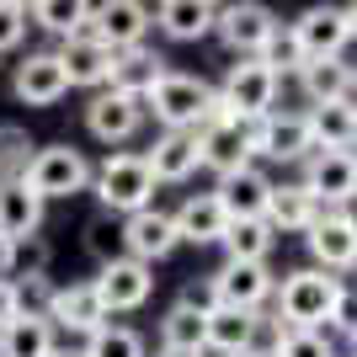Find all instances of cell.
<instances>
[{
	"instance_id": "cell-1",
	"label": "cell",
	"mask_w": 357,
	"mask_h": 357,
	"mask_svg": "<svg viewBox=\"0 0 357 357\" xmlns=\"http://www.w3.org/2000/svg\"><path fill=\"white\" fill-rule=\"evenodd\" d=\"M347 283L336 278V272H320V267H298L288 272L283 283H278V326L283 331H326L331 314H336V304H342Z\"/></svg>"
},
{
	"instance_id": "cell-2",
	"label": "cell",
	"mask_w": 357,
	"mask_h": 357,
	"mask_svg": "<svg viewBox=\"0 0 357 357\" xmlns=\"http://www.w3.org/2000/svg\"><path fill=\"white\" fill-rule=\"evenodd\" d=\"M213 96H219V86H208L203 75L165 70L144 96V118L160 123V134H197V128L208 123Z\"/></svg>"
},
{
	"instance_id": "cell-3",
	"label": "cell",
	"mask_w": 357,
	"mask_h": 357,
	"mask_svg": "<svg viewBox=\"0 0 357 357\" xmlns=\"http://www.w3.org/2000/svg\"><path fill=\"white\" fill-rule=\"evenodd\" d=\"M155 171H149L144 149H118V155H107L96 165V176H91V192L102 203V213L112 219H134V213L155 208Z\"/></svg>"
},
{
	"instance_id": "cell-4",
	"label": "cell",
	"mask_w": 357,
	"mask_h": 357,
	"mask_svg": "<svg viewBox=\"0 0 357 357\" xmlns=\"http://www.w3.org/2000/svg\"><path fill=\"white\" fill-rule=\"evenodd\" d=\"M278 91H283V75L267 59H235L219 80V96L235 112V123H261L267 112H278Z\"/></svg>"
},
{
	"instance_id": "cell-5",
	"label": "cell",
	"mask_w": 357,
	"mask_h": 357,
	"mask_svg": "<svg viewBox=\"0 0 357 357\" xmlns=\"http://www.w3.org/2000/svg\"><path fill=\"white\" fill-rule=\"evenodd\" d=\"M91 176H96V165H91L75 144H43V149H32L27 171H22V181H27L43 203L91 192Z\"/></svg>"
},
{
	"instance_id": "cell-6",
	"label": "cell",
	"mask_w": 357,
	"mask_h": 357,
	"mask_svg": "<svg viewBox=\"0 0 357 357\" xmlns=\"http://www.w3.org/2000/svg\"><path fill=\"white\" fill-rule=\"evenodd\" d=\"M298 187L320 208H352L357 203V149H314L310 160H304Z\"/></svg>"
},
{
	"instance_id": "cell-7",
	"label": "cell",
	"mask_w": 357,
	"mask_h": 357,
	"mask_svg": "<svg viewBox=\"0 0 357 357\" xmlns=\"http://www.w3.org/2000/svg\"><path fill=\"white\" fill-rule=\"evenodd\" d=\"M278 294V278H272L261 261H224L208 278V298L213 310H240V314H261V304Z\"/></svg>"
},
{
	"instance_id": "cell-8",
	"label": "cell",
	"mask_w": 357,
	"mask_h": 357,
	"mask_svg": "<svg viewBox=\"0 0 357 357\" xmlns=\"http://www.w3.org/2000/svg\"><path fill=\"white\" fill-rule=\"evenodd\" d=\"M245 134H251V149L272 165H304L314 155L304 112H267L261 123H245Z\"/></svg>"
},
{
	"instance_id": "cell-9",
	"label": "cell",
	"mask_w": 357,
	"mask_h": 357,
	"mask_svg": "<svg viewBox=\"0 0 357 357\" xmlns=\"http://www.w3.org/2000/svg\"><path fill=\"white\" fill-rule=\"evenodd\" d=\"M272 32H278V16H272L261 0L219 6V22H213V38H219L235 59H261V48L272 43Z\"/></svg>"
},
{
	"instance_id": "cell-10",
	"label": "cell",
	"mask_w": 357,
	"mask_h": 357,
	"mask_svg": "<svg viewBox=\"0 0 357 357\" xmlns=\"http://www.w3.org/2000/svg\"><path fill=\"white\" fill-rule=\"evenodd\" d=\"M91 288H96V298H102V310H107V314L144 310L149 294H155V267H144V261H134V256H118V261L96 267Z\"/></svg>"
},
{
	"instance_id": "cell-11",
	"label": "cell",
	"mask_w": 357,
	"mask_h": 357,
	"mask_svg": "<svg viewBox=\"0 0 357 357\" xmlns=\"http://www.w3.org/2000/svg\"><path fill=\"white\" fill-rule=\"evenodd\" d=\"M314 267L320 272H352L357 267V213L352 208H326L304 235Z\"/></svg>"
},
{
	"instance_id": "cell-12",
	"label": "cell",
	"mask_w": 357,
	"mask_h": 357,
	"mask_svg": "<svg viewBox=\"0 0 357 357\" xmlns=\"http://www.w3.org/2000/svg\"><path fill=\"white\" fill-rule=\"evenodd\" d=\"M288 27H294L304 59H347V43H352L347 6H310V11H298Z\"/></svg>"
},
{
	"instance_id": "cell-13",
	"label": "cell",
	"mask_w": 357,
	"mask_h": 357,
	"mask_svg": "<svg viewBox=\"0 0 357 357\" xmlns=\"http://www.w3.org/2000/svg\"><path fill=\"white\" fill-rule=\"evenodd\" d=\"M48 326L64 331V336H80V342H91L102 326H112V314L102 310V298H96V288L86 283H64L54 288V298H48Z\"/></svg>"
},
{
	"instance_id": "cell-14",
	"label": "cell",
	"mask_w": 357,
	"mask_h": 357,
	"mask_svg": "<svg viewBox=\"0 0 357 357\" xmlns=\"http://www.w3.org/2000/svg\"><path fill=\"white\" fill-rule=\"evenodd\" d=\"M54 59L64 64V80H70V86L107 91V75H112V48L91 32V22L75 32V38H64V43L54 48Z\"/></svg>"
},
{
	"instance_id": "cell-15",
	"label": "cell",
	"mask_w": 357,
	"mask_h": 357,
	"mask_svg": "<svg viewBox=\"0 0 357 357\" xmlns=\"http://www.w3.org/2000/svg\"><path fill=\"white\" fill-rule=\"evenodd\" d=\"M144 128V102L118 96V91H96L86 102V134L96 144H128Z\"/></svg>"
},
{
	"instance_id": "cell-16",
	"label": "cell",
	"mask_w": 357,
	"mask_h": 357,
	"mask_svg": "<svg viewBox=\"0 0 357 357\" xmlns=\"http://www.w3.org/2000/svg\"><path fill=\"white\" fill-rule=\"evenodd\" d=\"M149 27H155V11L139 6V0H102V6H91V32H96L112 54L139 48Z\"/></svg>"
},
{
	"instance_id": "cell-17",
	"label": "cell",
	"mask_w": 357,
	"mask_h": 357,
	"mask_svg": "<svg viewBox=\"0 0 357 357\" xmlns=\"http://www.w3.org/2000/svg\"><path fill=\"white\" fill-rule=\"evenodd\" d=\"M118 229H123V256H134V261H144V267L165 261V256L181 245L171 213H160V208H144V213H134V219H118Z\"/></svg>"
},
{
	"instance_id": "cell-18",
	"label": "cell",
	"mask_w": 357,
	"mask_h": 357,
	"mask_svg": "<svg viewBox=\"0 0 357 357\" xmlns=\"http://www.w3.org/2000/svg\"><path fill=\"white\" fill-rule=\"evenodd\" d=\"M197 155H203V165H208L213 176H235V171L256 165L245 123H203L197 128Z\"/></svg>"
},
{
	"instance_id": "cell-19",
	"label": "cell",
	"mask_w": 357,
	"mask_h": 357,
	"mask_svg": "<svg viewBox=\"0 0 357 357\" xmlns=\"http://www.w3.org/2000/svg\"><path fill=\"white\" fill-rule=\"evenodd\" d=\"M43 229V197L32 192L22 176H0V240L27 245Z\"/></svg>"
},
{
	"instance_id": "cell-20",
	"label": "cell",
	"mask_w": 357,
	"mask_h": 357,
	"mask_svg": "<svg viewBox=\"0 0 357 357\" xmlns=\"http://www.w3.org/2000/svg\"><path fill=\"white\" fill-rule=\"evenodd\" d=\"M213 197H219L224 219H267V197H272V176L261 165H245L235 176H219L213 181Z\"/></svg>"
},
{
	"instance_id": "cell-21",
	"label": "cell",
	"mask_w": 357,
	"mask_h": 357,
	"mask_svg": "<svg viewBox=\"0 0 357 357\" xmlns=\"http://www.w3.org/2000/svg\"><path fill=\"white\" fill-rule=\"evenodd\" d=\"M261 314L240 310H208V352L213 357H267L261 347Z\"/></svg>"
},
{
	"instance_id": "cell-22",
	"label": "cell",
	"mask_w": 357,
	"mask_h": 357,
	"mask_svg": "<svg viewBox=\"0 0 357 357\" xmlns=\"http://www.w3.org/2000/svg\"><path fill=\"white\" fill-rule=\"evenodd\" d=\"M11 91L22 107H54V102H64L70 80H64V64L54 54H27L11 75Z\"/></svg>"
},
{
	"instance_id": "cell-23",
	"label": "cell",
	"mask_w": 357,
	"mask_h": 357,
	"mask_svg": "<svg viewBox=\"0 0 357 357\" xmlns=\"http://www.w3.org/2000/svg\"><path fill=\"white\" fill-rule=\"evenodd\" d=\"M171 224H176L181 245H219L224 229H229V219H224V208H219L213 192H187L181 208L171 213Z\"/></svg>"
},
{
	"instance_id": "cell-24",
	"label": "cell",
	"mask_w": 357,
	"mask_h": 357,
	"mask_svg": "<svg viewBox=\"0 0 357 357\" xmlns=\"http://www.w3.org/2000/svg\"><path fill=\"white\" fill-rule=\"evenodd\" d=\"M320 203H314L298 181H272V197H267V224L272 235H310L314 219H320Z\"/></svg>"
},
{
	"instance_id": "cell-25",
	"label": "cell",
	"mask_w": 357,
	"mask_h": 357,
	"mask_svg": "<svg viewBox=\"0 0 357 357\" xmlns=\"http://www.w3.org/2000/svg\"><path fill=\"white\" fill-rule=\"evenodd\" d=\"M213 22H219V6H213V0H160V6H155V32H165L171 43L208 38Z\"/></svg>"
},
{
	"instance_id": "cell-26",
	"label": "cell",
	"mask_w": 357,
	"mask_h": 357,
	"mask_svg": "<svg viewBox=\"0 0 357 357\" xmlns=\"http://www.w3.org/2000/svg\"><path fill=\"white\" fill-rule=\"evenodd\" d=\"M165 75V59L155 54L149 43L139 48H123V54H112V75H107V91H118V96H134V102H144L149 86Z\"/></svg>"
},
{
	"instance_id": "cell-27",
	"label": "cell",
	"mask_w": 357,
	"mask_h": 357,
	"mask_svg": "<svg viewBox=\"0 0 357 357\" xmlns=\"http://www.w3.org/2000/svg\"><path fill=\"white\" fill-rule=\"evenodd\" d=\"M160 347L171 352H208V310L192 298H176L160 314Z\"/></svg>"
},
{
	"instance_id": "cell-28",
	"label": "cell",
	"mask_w": 357,
	"mask_h": 357,
	"mask_svg": "<svg viewBox=\"0 0 357 357\" xmlns=\"http://www.w3.org/2000/svg\"><path fill=\"white\" fill-rule=\"evenodd\" d=\"M298 91L310 107H331V102H352V64L347 59H310L298 70Z\"/></svg>"
},
{
	"instance_id": "cell-29",
	"label": "cell",
	"mask_w": 357,
	"mask_h": 357,
	"mask_svg": "<svg viewBox=\"0 0 357 357\" xmlns=\"http://www.w3.org/2000/svg\"><path fill=\"white\" fill-rule=\"evenodd\" d=\"M149 171H155V181H187L203 165V155H197V134H155V144L144 149Z\"/></svg>"
},
{
	"instance_id": "cell-30",
	"label": "cell",
	"mask_w": 357,
	"mask_h": 357,
	"mask_svg": "<svg viewBox=\"0 0 357 357\" xmlns=\"http://www.w3.org/2000/svg\"><path fill=\"white\" fill-rule=\"evenodd\" d=\"M304 118H310L314 149H357V107H352V102L304 107Z\"/></svg>"
},
{
	"instance_id": "cell-31",
	"label": "cell",
	"mask_w": 357,
	"mask_h": 357,
	"mask_svg": "<svg viewBox=\"0 0 357 357\" xmlns=\"http://www.w3.org/2000/svg\"><path fill=\"white\" fill-rule=\"evenodd\" d=\"M59 331L48 326V314H16L0 331V357H54Z\"/></svg>"
},
{
	"instance_id": "cell-32",
	"label": "cell",
	"mask_w": 357,
	"mask_h": 357,
	"mask_svg": "<svg viewBox=\"0 0 357 357\" xmlns=\"http://www.w3.org/2000/svg\"><path fill=\"white\" fill-rule=\"evenodd\" d=\"M219 245H224V261H261V267H267L278 235H272L267 219H235L229 229H224Z\"/></svg>"
},
{
	"instance_id": "cell-33",
	"label": "cell",
	"mask_w": 357,
	"mask_h": 357,
	"mask_svg": "<svg viewBox=\"0 0 357 357\" xmlns=\"http://www.w3.org/2000/svg\"><path fill=\"white\" fill-rule=\"evenodd\" d=\"M27 16H32V27H43V32H54V38H75V32L91 22V6L86 0H38V6H27Z\"/></svg>"
},
{
	"instance_id": "cell-34",
	"label": "cell",
	"mask_w": 357,
	"mask_h": 357,
	"mask_svg": "<svg viewBox=\"0 0 357 357\" xmlns=\"http://www.w3.org/2000/svg\"><path fill=\"white\" fill-rule=\"evenodd\" d=\"M272 357H336L331 331H283L272 320Z\"/></svg>"
},
{
	"instance_id": "cell-35",
	"label": "cell",
	"mask_w": 357,
	"mask_h": 357,
	"mask_svg": "<svg viewBox=\"0 0 357 357\" xmlns=\"http://www.w3.org/2000/svg\"><path fill=\"white\" fill-rule=\"evenodd\" d=\"M80 352L86 357H149L144 336H139L134 326H102L91 342H80Z\"/></svg>"
},
{
	"instance_id": "cell-36",
	"label": "cell",
	"mask_w": 357,
	"mask_h": 357,
	"mask_svg": "<svg viewBox=\"0 0 357 357\" xmlns=\"http://www.w3.org/2000/svg\"><path fill=\"white\" fill-rule=\"evenodd\" d=\"M261 59H267V64H272L278 75H298L304 64H310V59H304V48H298V38H294V27H288V22H278V32H272V43L261 48Z\"/></svg>"
},
{
	"instance_id": "cell-37",
	"label": "cell",
	"mask_w": 357,
	"mask_h": 357,
	"mask_svg": "<svg viewBox=\"0 0 357 357\" xmlns=\"http://www.w3.org/2000/svg\"><path fill=\"white\" fill-rule=\"evenodd\" d=\"M86 251L96 256L102 267L123 256V229H118V219H112V213H96V219L86 224Z\"/></svg>"
},
{
	"instance_id": "cell-38",
	"label": "cell",
	"mask_w": 357,
	"mask_h": 357,
	"mask_svg": "<svg viewBox=\"0 0 357 357\" xmlns=\"http://www.w3.org/2000/svg\"><path fill=\"white\" fill-rule=\"evenodd\" d=\"M27 27H32L27 6H22V0H0V54H11V48L27 38Z\"/></svg>"
},
{
	"instance_id": "cell-39",
	"label": "cell",
	"mask_w": 357,
	"mask_h": 357,
	"mask_svg": "<svg viewBox=\"0 0 357 357\" xmlns=\"http://www.w3.org/2000/svg\"><path fill=\"white\" fill-rule=\"evenodd\" d=\"M27 134H22V128H0V176H22V171H27Z\"/></svg>"
},
{
	"instance_id": "cell-40",
	"label": "cell",
	"mask_w": 357,
	"mask_h": 357,
	"mask_svg": "<svg viewBox=\"0 0 357 357\" xmlns=\"http://www.w3.org/2000/svg\"><path fill=\"white\" fill-rule=\"evenodd\" d=\"M16 314H22V298H16V283H11V278H0V331L11 326Z\"/></svg>"
},
{
	"instance_id": "cell-41",
	"label": "cell",
	"mask_w": 357,
	"mask_h": 357,
	"mask_svg": "<svg viewBox=\"0 0 357 357\" xmlns=\"http://www.w3.org/2000/svg\"><path fill=\"white\" fill-rule=\"evenodd\" d=\"M11 267H16V245L0 240V278H11Z\"/></svg>"
},
{
	"instance_id": "cell-42",
	"label": "cell",
	"mask_w": 357,
	"mask_h": 357,
	"mask_svg": "<svg viewBox=\"0 0 357 357\" xmlns=\"http://www.w3.org/2000/svg\"><path fill=\"white\" fill-rule=\"evenodd\" d=\"M155 357H208V352H171V347H160Z\"/></svg>"
},
{
	"instance_id": "cell-43",
	"label": "cell",
	"mask_w": 357,
	"mask_h": 357,
	"mask_svg": "<svg viewBox=\"0 0 357 357\" xmlns=\"http://www.w3.org/2000/svg\"><path fill=\"white\" fill-rule=\"evenodd\" d=\"M54 357H86L80 347H54Z\"/></svg>"
},
{
	"instance_id": "cell-44",
	"label": "cell",
	"mask_w": 357,
	"mask_h": 357,
	"mask_svg": "<svg viewBox=\"0 0 357 357\" xmlns=\"http://www.w3.org/2000/svg\"><path fill=\"white\" fill-rule=\"evenodd\" d=\"M347 22H352V38H357V6H347Z\"/></svg>"
},
{
	"instance_id": "cell-45",
	"label": "cell",
	"mask_w": 357,
	"mask_h": 357,
	"mask_svg": "<svg viewBox=\"0 0 357 357\" xmlns=\"http://www.w3.org/2000/svg\"><path fill=\"white\" fill-rule=\"evenodd\" d=\"M352 107H357V64H352Z\"/></svg>"
},
{
	"instance_id": "cell-46",
	"label": "cell",
	"mask_w": 357,
	"mask_h": 357,
	"mask_svg": "<svg viewBox=\"0 0 357 357\" xmlns=\"http://www.w3.org/2000/svg\"><path fill=\"white\" fill-rule=\"evenodd\" d=\"M352 357H357V352H352Z\"/></svg>"
}]
</instances>
